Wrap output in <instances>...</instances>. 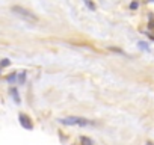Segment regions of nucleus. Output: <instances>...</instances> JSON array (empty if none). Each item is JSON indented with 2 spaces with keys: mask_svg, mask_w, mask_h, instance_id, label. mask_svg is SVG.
Listing matches in <instances>:
<instances>
[{
  "mask_svg": "<svg viewBox=\"0 0 154 145\" xmlns=\"http://www.w3.org/2000/svg\"><path fill=\"white\" fill-rule=\"evenodd\" d=\"M11 11H12V14H15L17 17H20L21 20H24L27 23H38V17L32 11H29V9L20 6V5H14L11 8Z\"/></svg>",
  "mask_w": 154,
  "mask_h": 145,
  "instance_id": "obj_1",
  "label": "nucleus"
},
{
  "mask_svg": "<svg viewBox=\"0 0 154 145\" xmlns=\"http://www.w3.org/2000/svg\"><path fill=\"white\" fill-rule=\"evenodd\" d=\"M57 121L62 125H79V127H86L92 124L91 119H86L82 116H66V118H59Z\"/></svg>",
  "mask_w": 154,
  "mask_h": 145,
  "instance_id": "obj_2",
  "label": "nucleus"
},
{
  "mask_svg": "<svg viewBox=\"0 0 154 145\" xmlns=\"http://www.w3.org/2000/svg\"><path fill=\"white\" fill-rule=\"evenodd\" d=\"M18 121H20V125L24 128V130H33V122H32V119H30V116L29 115H26V113H20L18 115Z\"/></svg>",
  "mask_w": 154,
  "mask_h": 145,
  "instance_id": "obj_3",
  "label": "nucleus"
},
{
  "mask_svg": "<svg viewBox=\"0 0 154 145\" xmlns=\"http://www.w3.org/2000/svg\"><path fill=\"white\" fill-rule=\"evenodd\" d=\"M11 95H12V100L17 103V104H20L21 103V100H20V95H18V91H17V88H11Z\"/></svg>",
  "mask_w": 154,
  "mask_h": 145,
  "instance_id": "obj_4",
  "label": "nucleus"
},
{
  "mask_svg": "<svg viewBox=\"0 0 154 145\" xmlns=\"http://www.w3.org/2000/svg\"><path fill=\"white\" fill-rule=\"evenodd\" d=\"M80 143L82 145H95L94 140L91 137H88V136H80Z\"/></svg>",
  "mask_w": 154,
  "mask_h": 145,
  "instance_id": "obj_5",
  "label": "nucleus"
},
{
  "mask_svg": "<svg viewBox=\"0 0 154 145\" xmlns=\"http://www.w3.org/2000/svg\"><path fill=\"white\" fill-rule=\"evenodd\" d=\"M26 74H27V72L26 71H20L18 72V85H24V82H26Z\"/></svg>",
  "mask_w": 154,
  "mask_h": 145,
  "instance_id": "obj_6",
  "label": "nucleus"
},
{
  "mask_svg": "<svg viewBox=\"0 0 154 145\" xmlns=\"http://www.w3.org/2000/svg\"><path fill=\"white\" fill-rule=\"evenodd\" d=\"M137 47H139L140 50H145V51H149V45H148L146 42H143V41H139V42H137Z\"/></svg>",
  "mask_w": 154,
  "mask_h": 145,
  "instance_id": "obj_7",
  "label": "nucleus"
},
{
  "mask_svg": "<svg viewBox=\"0 0 154 145\" xmlns=\"http://www.w3.org/2000/svg\"><path fill=\"white\" fill-rule=\"evenodd\" d=\"M17 77H18V74H17V72H12V74H9V76L6 77V80H8L9 83H14V82L17 80Z\"/></svg>",
  "mask_w": 154,
  "mask_h": 145,
  "instance_id": "obj_8",
  "label": "nucleus"
},
{
  "mask_svg": "<svg viewBox=\"0 0 154 145\" xmlns=\"http://www.w3.org/2000/svg\"><path fill=\"white\" fill-rule=\"evenodd\" d=\"M83 3H85L91 11H95V3H94V2H91V0H83Z\"/></svg>",
  "mask_w": 154,
  "mask_h": 145,
  "instance_id": "obj_9",
  "label": "nucleus"
},
{
  "mask_svg": "<svg viewBox=\"0 0 154 145\" xmlns=\"http://www.w3.org/2000/svg\"><path fill=\"white\" fill-rule=\"evenodd\" d=\"M9 65H11L9 59H2V62H0V68H5V66H9Z\"/></svg>",
  "mask_w": 154,
  "mask_h": 145,
  "instance_id": "obj_10",
  "label": "nucleus"
},
{
  "mask_svg": "<svg viewBox=\"0 0 154 145\" xmlns=\"http://www.w3.org/2000/svg\"><path fill=\"white\" fill-rule=\"evenodd\" d=\"M148 29H154V15L149 14V21H148Z\"/></svg>",
  "mask_w": 154,
  "mask_h": 145,
  "instance_id": "obj_11",
  "label": "nucleus"
},
{
  "mask_svg": "<svg viewBox=\"0 0 154 145\" xmlns=\"http://www.w3.org/2000/svg\"><path fill=\"white\" fill-rule=\"evenodd\" d=\"M137 8H139V3H137V2L130 3V9H137Z\"/></svg>",
  "mask_w": 154,
  "mask_h": 145,
  "instance_id": "obj_12",
  "label": "nucleus"
},
{
  "mask_svg": "<svg viewBox=\"0 0 154 145\" xmlns=\"http://www.w3.org/2000/svg\"><path fill=\"white\" fill-rule=\"evenodd\" d=\"M145 145H154V143H152L151 140H146V142H145Z\"/></svg>",
  "mask_w": 154,
  "mask_h": 145,
  "instance_id": "obj_13",
  "label": "nucleus"
},
{
  "mask_svg": "<svg viewBox=\"0 0 154 145\" xmlns=\"http://www.w3.org/2000/svg\"><path fill=\"white\" fill-rule=\"evenodd\" d=\"M148 2H154V0H148Z\"/></svg>",
  "mask_w": 154,
  "mask_h": 145,
  "instance_id": "obj_14",
  "label": "nucleus"
}]
</instances>
